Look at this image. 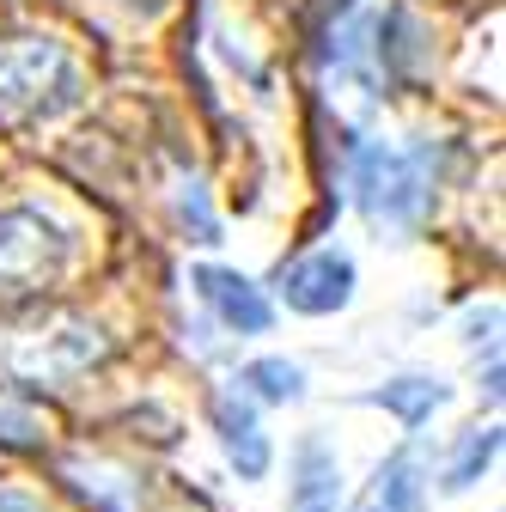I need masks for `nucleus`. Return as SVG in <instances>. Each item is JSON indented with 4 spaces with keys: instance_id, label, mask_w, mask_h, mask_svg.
Listing matches in <instances>:
<instances>
[{
    "instance_id": "1",
    "label": "nucleus",
    "mask_w": 506,
    "mask_h": 512,
    "mask_svg": "<svg viewBox=\"0 0 506 512\" xmlns=\"http://www.w3.org/2000/svg\"><path fill=\"white\" fill-rule=\"evenodd\" d=\"M348 189L354 208L385 232L415 238L439 202V147L433 141H354L348 147Z\"/></svg>"
},
{
    "instance_id": "2",
    "label": "nucleus",
    "mask_w": 506,
    "mask_h": 512,
    "mask_svg": "<svg viewBox=\"0 0 506 512\" xmlns=\"http://www.w3.org/2000/svg\"><path fill=\"white\" fill-rule=\"evenodd\" d=\"M104 354H110L104 330L74 311H49L0 330V378L19 384V391H61V384L86 378Z\"/></svg>"
},
{
    "instance_id": "3",
    "label": "nucleus",
    "mask_w": 506,
    "mask_h": 512,
    "mask_svg": "<svg viewBox=\"0 0 506 512\" xmlns=\"http://www.w3.org/2000/svg\"><path fill=\"white\" fill-rule=\"evenodd\" d=\"M86 80L80 61L55 37H7L0 43V122H55L80 110Z\"/></svg>"
},
{
    "instance_id": "4",
    "label": "nucleus",
    "mask_w": 506,
    "mask_h": 512,
    "mask_svg": "<svg viewBox=\"0 0 506 512\" xmlns=\"http://www.w3.org/2000/svg\"><path fill=\"white\" fill-rule=\"evenodd\" d=\"M68 263H74V232L55 214H43L37 202L0 208V299L49 287Z\"/></svg>"
},
{
    "instance_id": "5",
    "label": "nucleus",
    "mask_w": 506,
    "mask_h": 512,
    "mask_svg": "<svg viewBox=\"0 0 506 512\" xmlns=\"http://www.w3.org/2000/svg\"><path fill=\"white\" fill-rule=\"evenodd\" d=\"M354 287H360V269L348 250H305L281 269V299L287 311L299 317H330V311H348L354 305Z\"/></svg>"
},
{
    "instance_id": "6",
    "label": "nucleus",
    "mask_w": 506,
    "mask_h": 512,
    "mask_svg": "<svg viewBox=\"0 0 506 512\" xmlns=\"http://www.w3.org/2000/svg\"><path fill=\"white\" fill-rule=\"evenodd\" d=\"M189 287H196V299L214 311L220 330H232V336H269L275 330V305H269V293L250 281V275L202 263L196 275H189Z\"/></svg>"
},
{
    "instance_id": "7",
    "label": "nucleus",
    "mask_w": 506,
    "mask_h": 512,
    "mask_svg": "<svg viewBox=\"0 0 506 512\" xmlns=\"http://www.w3.org/2000/svg\"><path fill=\"white\" fill-rule=\"evenodd\" d=\"M366 49H372V68L385 86H409L427 61H433V43L421 31V19L409 7H385V13H372L366 25Z\"/></svg>"
},
{
    "instance_id": "8",
    "label": "nucleus",
    "mask_w": 506,
    "mask_h": 512,
    "mask_svg": "<svg viewBox=\"0 0 506 512\" xmlns=\"http://www.w3.org/2000/svg\"><path fill=\"white\" fill-rule=\"evenodd\" d=\"M208 415H214V433H220V445H226L232 470H238L244 482H263L275 445H269V433H263V421H257V403H250L238 384H232V391H214Z\"/></svg>"
},
{
    "instance_id": "9",
    "label": "nucleus",
    "mask_w": 506,
    "mask_h": 512,
    "mask_svg": "<svg viewBox=\"0 0 506 512\" xmlns=\"http://www.w3.org/2000/svg\"><path fill=\"white\" fill-rule=\"evenodd\" d=\"M342 506V458L324 439H299L293 452V512H336Z\"/></svg>"
},
{
    "instance_id": "10",
    "label": "nucleus",
    "mask_w": 506,
    "mask_h": 512,
    "mask_svg": "<svg viewBox=\"0 0 506 512\" xmlns=\"http://www.w3.org/2000/svg\"><path fill=\"white\" fill-rule=\"evenodd\" d=\"M427 506V458L415 445H397V452L378 464L372 476V494L360 512H421Z\"/></svg>"
},
{
    "instance_id": "11",
    "label": "nucleus",
    "mask_w": 506,
    "mask_h": 512,
    "mask_svg": "<svg viewBox=\"0 0 506 512\" xmlns=\"http://www.w3.org/2000/svg\"><path fill=\"white\" fill-rule=\"evenodd\" d=\"M366 403H378L385 415H397V421L415 433V427H427L439 409L452 403V391H446L439 378H427V372H403V378H385V384H378V391H372Z\"/></svg>"
},
{
    "instance_id": "12",
    "label": "nucleus",
    "mask_w": 506,
    "mask_h": 512,
    "mask_svg": "<svg viewBox=\"0 0 506 512\" xmlns=\"http://www.w3.org/2000/svg\"><path fill=\"white\" fill-rule=\"evenodd\" d=\"M238 391L250 403H299L305 397V366L299 360H281V354H263V360H250L238 372Z\"/></svg>"
},
{
    "instance_id": "13",
    "label": "nucleus",
    "mask_w": 506,
    "mask_h": 512,
    "mask_svg": "<svg viewBox=\"0 0 506 512\" xmlns=\"http://www.w3.org/2000/svg\"><path fill=\"white\" fill-rule=\"evenodd\" d=\"M500 458V427L488 421V427H470L464 439H458V452H452V464H446V488L452 494H464V488H476L482 476H488V464Z\"/></svg>"
},
{
    "instance_id": "14",
    "label": "nucleus",
    "mask_w": 506,
    "mask_h": 512,
    "mask_svg": "<svg viewBox=\"0 0 506 512\" xmlns=\"http://www.w3.org/2000/svg\"><path fill=\"white\" fill-rule=\"evenodd\" d=\"M43 439H49L43 409L31 397L0 391V452H43Z\"/></svg>"
},
{
    "instance_id": "15",
    "label": "nucleus",
    "mask_w": 506,
    "mask_h": 512,
    "mask_svg": "<svg viewBox=\"0 0 506 512\" xmlns=\"http://www.w3.org/2000/svg\"><path fill=\"white\" fill-rule=\"evenodd\" d=\"M177 220H183V232L196 238V244H214V208H208V196H202V183H177Z\"/></svg>"
},
{
    "instance_id": "16",
    "label": "nucleus",
    "mask_w": 506,
    "mask_h": 512,
    "mask_svg": "<svg viewBox=\"0 0 506 512\" xmlns=\"http://www.w3.org/2000/svg\"><path fill=\"white\" fill-rule=\"evenodd\" d=\"M0 512H49V500L19 488V482H0Z\"/></svg>"
},
{
    "instance_id": "17",
    "label": "nucleus",
    "mask_w": 506,
    "mask_h": 512,
    "mask_svg": "<svg viewBox=\"0 0 506 512\" xmlns=\"http://www.w3.org/2000/svg\"><path fill=\"white\" fill-rule=\"evenodd\" d=\"M104 7H122V13H135V19L147 13V19H153V13L165 7V0H104Z\"/></svg>"
}]
</instances>
